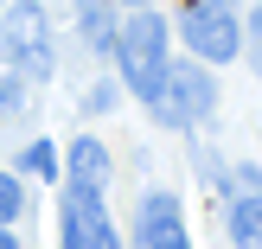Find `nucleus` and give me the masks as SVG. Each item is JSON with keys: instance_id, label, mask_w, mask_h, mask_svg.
<instances>
[{"instance_id": "obj_1", "label": "nucleus", "mask_w": 262, "mask_h": 249, "mask_svg": "<svg viewBox=\"0 0 262 249\" xmlns=\"http://www.w3.org/2000/svg\"><path fill=\"white\" fill-rule=\"evenodd\" d=\"M115 58H122V77L135 83V96H154L160 77H166V26L154 13H135L115 32Z\"/></svg>"}, {"instance_id": "obj_2", "label": "nucleus", "mask_w": 262, "mask_h": 249, "mask_svg": "<svg viewBox=\"0 0 262 249\" xmlns=\"http://www.w3.org/2000/svg\"><path fill=\"white\" fill-rule=\"evenodd\" d=\"M186 45L199 51L205 64H224V58H237L243 26H237V13H230L224 0H192L186 7Z\"/></svg>"}, {"instance_id": "obj_3", "label": "nucleus", "mask_w": 262, "mask_h": 249, "mask_svg": "<svg viewBox=\"0 0 262 249\" xmlns=\"http://www.w3.org/2000/svg\"><path fill=\"white\" fill-rule=\"evenodd\" d=\"M147 102H154V109L166 115V122H199V115L211 109V77H205L199 64H179V71H173V64H166L160 89H154Z\"/></svg>"}, {"instance_id": "obj_4", "label": "nucleus", "mask_w": 262, "mask_h": 249, "mask_svg": "<svg viewBox=\"0 0 262 249\" xmlns=\"http://www.w3.org/2000/svg\"><path fill=\"white\" fill-rule=\"evenodd\" d=\"M64 249H115V230H109L96 186H71V198H64Z\"/></svg>"}, {"instance_id": "obj_5", "label": "nucleus", "mask_w": 262, "mask_h": 249, "mask_svg": "<svg viewBox=\"0 0 262 249\" xmlns=\"http://www.w3.org/2000/svg\"><path fill=\"white\" fill-rule=\"evenodd\" d=\"M0 38H7L13 64H19L26 77H45L51 71V38H45V13H38V7H13Z\"/></svg>"}, {"instance_id": "obj_6", "label": "nucleus", "mask_w": 262, "mask_h": 249, "mask_svg": "<svg viewBox=\"0 0 262 249\" xmlns=\"http://www.w3.org/2000/svg\"><path fill=\"white\" fill-rule=\"evenodd\" d=\"M141 243H147V249H192L186 243V224H179V205L166 198V192H154V198L141 205Z\"/></svg>"}, {"instance_id": "obj_7", "label": "nucleus", "mask_w": 262, "mask_h": 249, "mask_svg": "<svg viewBox=\"0 0 262 249\" xmlns=\"http://www.w3.org/2000/svg\"><path fill=\"white\" fill-rule=\"evenodd\" d=\"M71 179L77 186H102V179H109V153H102V141H77L71 147Z\"/></svg>"}, {"instance_id": "obj_8", "label": "nucleus", "mask_w": 262, "mask_h": 249, "mask_svg": "<svg viewBox=\"0 0 262 249\" xmlns=\"http://www.w3.org/2000/svg\"><path fill=\"white\" fill-rule=\"evenodd\" d=\"M77 19H83V38H90L96 51H115V19H109L102 0H77Z\"/></svg>"}, {"instance_id": "obj_9", "label": "nucleus", "mask_w": 262, "mask_h": 249, "mask_svg": "<svg viewBox=\"0 0 262 249\" xmlns=\"http://www.w3.org/2000/svg\"><path fill=\"white\" fill-rule=\"evenodd\" d=\"M230 230H237V249H262V198L256 192L230 211Z\"/></svg>"}, {"instance_id": "obj_10", "label": "nucleus", "mask_w": 262, "mask_h": 249, "mask_svg": "<svg viewBox=\"0 0 262 249\" xmlns=\"http://www.w3.org/2000/svg\"><path fill=\"white\" fill-rule=\"evenodd\" d=\"M19 166H26V173H38V179H51V173H58V153H51L45 141H32V147L19 153Z\"/></svg>"}, {"instance_id": "obj_11", "label": "nucleus", "mask_w": 262, "mask_h": 249, "mask_svg": "<svg viewBox=\"0 0 262 249\" xmlns=\"http://www.w3.org/2000/svg\"><path fill=\"white\" fill-rule=\"evenodd\" d=\"M19 205H26L19 179H7V173H0V224H13V217H19Z\"/></svg>"}, {"instance_id": "obj_12", "label": "nucleus", "mask_w": 262, "mask_h": 249, "mask_svg": "<svg viewBox=\"0 0 262 249\" xmlns=\"http://www.w3.org/2000/svg\"><path fill=\"white\" fill-rule=\"evenodd\" d=\"M256 64H262V13H256Z\"/></svg>"}, {"instance_id": "obj_13", "label": "nucleus", "mask_w": 262, "mask_h": 249, "mask_svg": "<svg viewBox=\"0 0 262 249\" xmlns=\"http://www.w3.org/2000/svg\"><path fill=\"white\" fill-rule=\"evenodd\" d=\"M0 249H19V243H13V230H0Z\"/></svg>"}, {"instance_id": "obj_14", "label": "nucleus", "mask_w": 262, "mask_h": 249, "mask_svg": "<svg viewBox=\"0 0 262 249\" xmlns=\"http://www.w3.org/2000/svg\"><path fill=\"white\" fill-rule=\"evenodd\" d=\"M128 7H147V0H128Z\"/></svg>"}]
</instances>
